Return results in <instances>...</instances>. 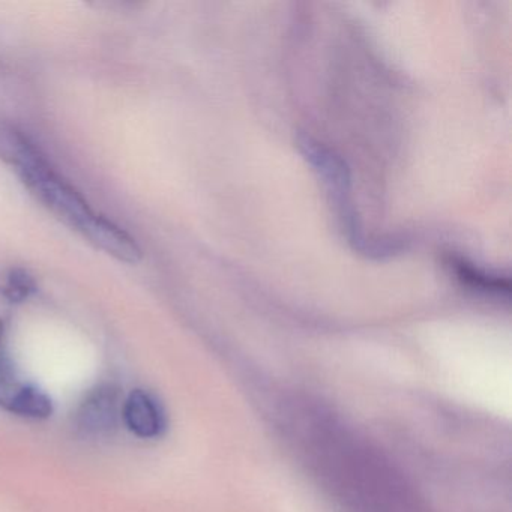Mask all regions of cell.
<instances>
[{"label":"cell","mask_w":512,"mask_h":512,"mask_svg":"<svg viewBox=\"0 0 512 512\" xmlns=\"http://www.w3.org/2000/svg\"><path fill=\"white\" fill-rule=\"evenodd\" d=\"M0 160L11 167L37 202L89 244L128 265L142 260V248L136 239L98 214L82 193L56 172L43 151L20 128L8 122H0Z\"/></svg>","instance_id":"obj_1"},{"label":"cell","mask_w":512,"mask_h":512,"mask_svg":"<svg viewBox=\"0 0 512 512\" xmlns=\"http://www.w3.org/2000/svg\"><path fill=\"white\" fill-rule=\"evenodd\" d=\"M301 148L305 157L311 161L317 172L325 179L326 187L332 196L335 209H337L338 218L341 221L344 233L353 247L358 248L362 253H368L370 256H385V254L394 253L401 250L403 244L400 241L385 242L379 245L370 244L364 238L361 226L358 223V217L355 214V206L350 196V179L346 164L343 163L338 155L329 149L323 148L314 140L304 137L301 139Z\"/></svg>","instance_id":"obj_2"},{"label":"cell","mask_w":512,"mask_h":512,"mask_svg":"<svg viewBox=\"0 0 512 512\" xmlns=\"http://www.w3.org/2000/svg\"><path fill=\"white\" fill-rule=\"evenodd\" d=\"M121 389L112 383L95 386L74 415V428L85 439H101L118 427L122 416Z\"/></svg>","instance_id":"obj_3"},{"label":"cell","mask_w":512,"mask_h":512,"mask_svg":"<svg viewBox=\"0 0 512 512\" xmlns=\"http://www.w3.org/2000/svg\"><path fill=\"white\" fill-rule=\"evenodd\" d=\"M0 407L8 412L32 419H46L52 415L50 398L37 386L26 382L13 362L0 356Z\"/></svg>","instance_id":"obj_4"},{"label":"cell","mask_w":512,"mask_h":512,"mask_svg":"<svg viewBox=\"0 0 512 512\" xmlns=\"http://www.w3.org/2000/svg\"><path fill=\"white\" fill-rule=\"evenodd\" d=\"M122 418L128 430L142 439H155L166 430V415L155 397L143 389H136L122 404Z\"/></svg>","instance_id":"obj_5"},{"label":"cell","mask_w":512,"mask_h":512,"mask_svg":"<svg viewBox=\"0 0 512 512\" xmlns=\"http://www.w3.org/2000/svg\"><path fill=\"white\" fill-rule=\"evenodd\" d=\"M37 290V280L26 269L8 268L0 271V298L20 304L32 298Z\"/></svg>","instance_id":"obj_6"},{"label":"cell","mask_w":512,"mask_h":512,"mask_svg":"<svg viewBox=\"0 0 512 512\" xmlns=\"http://www.w3.org/2000/svg\"><path fill=\"white\" fill-rule=\"evenodd\" d=\"M451 268L457 274L458 280L473 289L484 290L490 293H509L511 286L509 281L505 278L497 277V275H490L482 269L476 268L472 263H467L463 259L451 260Z\"/></svg>","instance_id":"obj_7"},{"label":"cell","mask_w":512,"mask_h":512,"mask_svg":"<svg viewBox=\"0 0 512 512\" xmlns=\"http://www.w3.org/2000/svg\"><path fill=\"white\" fill-rule=\"evenodd\" d=\"M2 340H4V325L0 322V349H2Z\"/></svg>","instance_id":"obj_8"}]
</instances>
